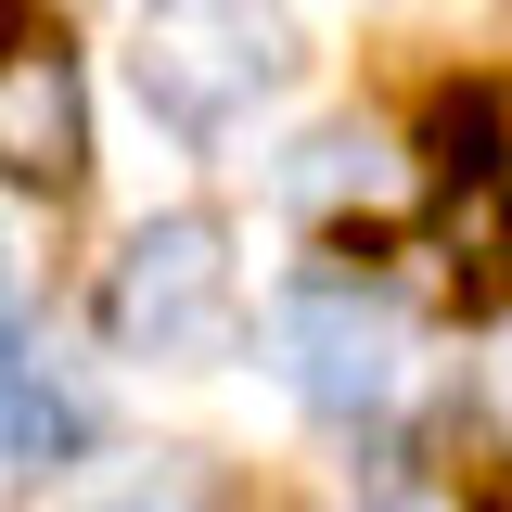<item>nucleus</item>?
<instances>
[{"mask_svg":"<svg viewBox=\"0 0 512 512\" xmlns=\"http://www.w3.org/2000/svg\"><path fill=\"white\" fill-rule=\"evenodd\" d=\"M128 77L180 141H231L256 103L295 90V13L282 0H141Z\"/></svg>","mask_w":512,"mask_h":512,"instance_id":"nucleus-1","label":"nucleus"},{"mask_svg":"<svg viewBox=\"0 0 512 512\" xmlns=\"http://www.w3.org/2000/svg\"><path fill=\"white\" fill-rule=\"evenodd\" d=\"M103 333L128 359H218L231 346V231L218 218H141L103 282Z\"/></svg>","mask_w":512,"mask_h":512,"instance_id":"nucleus-2","label":"nucleus"},{"mask_svg":"<svg viewBox=\"0 0 512 512\" xmlns=\"http://www.w3.org/2000/svg\"><path fill=\"white\" fill-rule=\"evenodd\" d=\"M269 359H282V384H295L308 410L359 423V410L397 397V308L359 295V282H295V295L269 308Z\"/></svg>","mask_w":512,"mask_h":512,"instance_id":"nucleus-3","label":"nucleus"},{"mask_svg":"<svg viewBox=\"0 0 512 512\" xmlns=\"http://www.w3.org/2000/svg\"><path fill=\"white\" fill-rule=\"evenodd\" d=\"M90 167V90L64 39H0V180L64 192Z\"/></svg>","mask_w":512,"mask_h":512,"instance_id":"nucleus-4","label":"nucleus"},{"mask_svg":"<svg viewBox=\"0 0 512 512\" xmlns=\"http://www.w3.org/2000/svg\"><path fill=\"white\" fill-rule=\"evenodd\" d=\"M384 128H308L295 154H282V205H372L384 192Z\"/></svg>","mask_w":512,"mask_h":512,"instance_id":"nucleus-5","label":"nucleus"},{"mask_svg":"<svg viewBox=\"0 0 512 512\" xmlns=\"http://www.w3.org/2000/svg\"><path fill=\"white\" fill-rule=\"evenodd\" d=\"M77 436H90V410L52 384V359H26V372L0 384V461H26V474H39V461H64Z\"/></svg>","mask_w":512,"mask_h":512,"instance_id":"nucleus-6","label":"nucleus"},{"mask_svg":"<svg viewBox=\"0 0 512 512\" xmlns=\"http://www.w3.org/2000/svg\"><path fill=\"white\" fill-rule=\"evenodd\" d=\"M474 397H487V410H500V423H512V333H500V359L474 372Z\"/></svg>","mask_w":512,"mask_h":512,"instance_id":"nucleus-7","label":"nucleus"},{"mask_svg":"<svg viewBox=\"0 0 512 512\" xmlns=\"http://www.w3.org/2000/svg\"><path fill=\"white\" fill-rule=\"evenodd\" d=\"M26 372V320H13V282H0V384Z\"/></svg>","mask_w":512,"mask_h":512,"instance_id":"nucleus-8","label":"nucleus"}]
</instances>
